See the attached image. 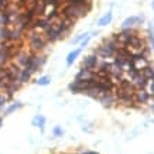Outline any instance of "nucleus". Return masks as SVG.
<instances>
[{"mask_svg": "<svg viewBox=\"0 0 154 154\" xmlns=\"http://www.w3.org/2000/svg\"><path fill=\"white\" fill-rule=\"evenodd\" d=\"M91 0H88L85 5H68L62 11V17L68 19L71 21H76L79 17L86 16V13L91 9Z\"/></svg>", "mask_w": 154, "mask_h": 154, "instance_id": "f257e3e1", "label": "nucleus"}, {"mask_svg": "<svg viewBox=\"0 0 154 154\" xmlns=\"http://www.w3.org/2000/svg\"><path fill=\"white\" fill-rule=\"evenodd\" d=\"M130 82L133 84V86H136V88L143 89V88H146V85H147V82H149V81H147L144 76L141 75V72H137V74H136L134 76L130 79Z\"/></svg>", "mask_w": 154, "mask_h": 154, "instance_id": "f03ea898", "label": "nucleus"}, {"mask_svg": "<svg viewBox=\"0 0 154 154\" xmlns=\"http://www.w3.org/2000/svg\"><path fill=\"white\" fill-rule=\"evenodd\" d=\"M98 100L102 103L103 106H112V105L116 102L117 99H116V95H113L112 92H107V94L100 95Z\"/></svg>", "mask_w": 154, "mask_h": 154, "instance_id": "7ed1b4c3", "label": "nucleus"}, {"mask_svg": "<svg viewBox=\"0 0 154 154\" xmlns=\"http://www.w3.org/2000/svg\"><path fill=\"white\" fill-rule=\"evenodd\" d=\"M95 78V69H88V68H84L81 69L76 75L75 79L78 81H88V79H94Z\"/></svg>", "mask_w": 154, "mask_h": 154, "instance_id": "20e7f679", "label": "nucleus"}, {"mask_svg": "<svg viewBox=\"0 0 154 154\" xmlns=\"http://www.w3.org/2000/svg\"><path fill=\"white\" fill-rule=\"evenodd\" d=\"M143 21L141 17H137V16H131V17H127L123 23H122V28H133L137 23Z\"/></svg>", "mask_w": 154, "mask_h": 154, "instance_id": "39448f33", "label": "nucleus"}, {"mask_svg": "<svg viewBox=\"0 0 154 154\" xmlns=\"http://www.w3.org/2000/svg\"><path fill=\"white\" fill-rule=\"evenodd\" d=\"M98 65V57L96 55H88L85 57L84 60V68H88V69H95Z\"/></svg>", "mask_w": 154, "mask_h": 154, "instance_id": "423d86ee", "label": "nucleus"}, {"mask_svg": "<svg viewBox=\"0 0 154 154\" xmlns=\"http://www.w3.org/2000/svg\"><path fill=\"white\" fill-rule=\"evenodd\" d=\"M150 99V94L147 92V91H137V92H134V100L136 103H146L149 102Z\"/></svg>", "mask_w": 154, "mask_h": 154, "instance_id": "0eeeda50", "label": "nucleus"}, {"mask_svg": "<svg viewBox=\"0 0 154 154\" xmlns=\"http://www.w3.org/2000/svg\"><path fill=\"white\" fill-rule=\"evenodd\" d=\"M82 94H85L86 96H89V98H92V99H99V96H100V92L98 91L96 86H91V88L85 89Z\"/></svg>", "mask_w": 154, "mask_h": 154, "instance_id": "6e6552de", "label": "nucleus"}, {"mask_svg": "<svg viewBox=\"0 0 154 154\" xmlns=\"http://www.w3.org/2000/svg\"><path fill=\"white\" fill-rule=\"evenodd\" d=\"M81 51H82V48H78V50H74L72 52H69L68 57H66V64H68V65H72L74 61L76 60V57L81 54Z\"/></svg>", "mask_w": 154, "mask_h": 154, "instance_id": "1a4fd4ad", "label": "nucleus"}, {"mask_svg": "<svg viewBox=\"0 0 154 154\" xmlns=\"http://www.w3.org/2000/svg\"><path fill=\"white\" fill-rule=\"evenodd\" d=\"M112 21V13L110 11H107L106 14H103L102 17L99 19L98 21V26H100V27H103V26H107V24Z\"/></svg>", "mask_w": 154, "mask_h": 154, "instance_id": "9d476101", "label": "nucleus"}, {"mask_svg": "<svg viewBox=\"0 0 154 154\" xmlns=\"http://www.w3.org/2000/svg\"><path fill=\"white\" fill-rule=\"evenodd\" d=\"M69 91L72 92V94H81L82 92V86H81V81L78 79H75L72 84H69Z\"/></svg>", "mask_w": 154, "mask_h": 154, "instance_id": "9b49d317", "label": "nucleus"}, {"mask_svg": "<svg viewBox=\"0 0 154 154\" xmlns=\"http://www.w3.org/2000/svg\"><path fill=\"white\" fill-rule=\"evenodd\" d=\"M33 45H34V48H42V47H44V42L40 40V37H34Z\"/></svg>", "mask_w": 154, "mask_h": 154, "instance_id": "f8f14e48", "label": "nucleus"}, {"mask_svg": "<svg viewBox=\"0 0 154 154\" xmlns=\"http://www.w3.org/2000/svg\"><path fill=\"white\" fill-rule=\"evenodd\" d=\"M44 122H45V119H44L42 116H37L33 120V125L34 126H42V125H44Z\"/></svg>", "mask_w": 154, "mask_h": 154, "instance_id": "ddd939ff", "label": "nucleus"}, {"mask_svg": "<svg viewBox=\"0 0 154 154\" xmlns=\"http://www.w3.org/2000/svg\"><path fill=\"white\" fill-rule=\"evenodd\" d=\"M50 76H42V78H40V79L37 81V84L38 85H48L50 84Z\"/></svg>", "mask_w": 154, "mask_h": 154, "instance_id": "4468645a", "label": "nucleus"}, {"mask_svg": "<svg viewBox=\"0 0 154 154\" xmlns=\"http://www.w3.org/2000/svg\"><path fill=\"white\" fill-rule=\"evenodd\" d=\"M86 35H89V34H88V33L79 34V35H78V37H76V38H74V40H72V44H76V42H79L81 40H84V38L86 37Z\"/></svg>", "mask_w": 154, "mask_h": 154, "instance_id": "2eb2a0df", "label": "nucleus"}, {"mask_svg": "<svg viewBox=\"0 0 154 154\" xmlns=\"http://www.w3.org/2000/svg\"><path fill=\"white\" fill-rule=\"evenodd\" d=\"M146 86H149V88H150V92H149V94H150V96H151V95H154V79L149 81Z\"/></svg>", "mask_w": 154, "mask_h": 154, "instance_id": "dca6fc26", "label": "nucleus"}, {"mask_svg": "<svg viewBox=\"0 0 154 154\" xmlns=\"http://www.w3.org/2000/svg\"><path fill=\"white\" fill-rule=\"evenodd\" d=\"M28 78H30V72H28V69L27 71H23V72H21V81H27Z\"/></svg>", "mask_w": 154, "mask_h": 154, "instance_id": "f3484780", "label": "nucleus"}, {"mask_svg": "<svg viewBox=\"0 0 154 154\" xmlns=\"http://www.w3.org/2000/svg\"><path fill=\"white\" fill-rule=\"evenodd\" d=\"M17 107H20V105H19V103H17V105H13V106H11V107H9V109H7V113H11V112H13V110H16Z\"/></svg>", "mask_w": 154, "mask_h": 154, "instance_id": "a211bd4d", "label": "nucleus"}, {"mask_svg": "<svg viewBox=\"0 0 154 154\" xmlns=\"http://www.w3.org/2000/svg\"><path fill=\"white\" fill-rule=\"evenodd\" d=\"M54 134L61 136L62 134V129H61V127H55V129H54Z\"/></svg>", "mask_w": 154, "mask_h": 154, "instance_id": "6ab92c4d", "label": "nucleus"}, {"mask_svg": "<svg viewBox=\"0 0 154 154\" xmlns=\"http://www.w3.org/2000/svg\"><path fill=\"white\" fill-rule=\"evenodd\" d=\"M84 154H99V153H95V151H86V153H84Z\"/></svg>", "mask_w": 154, "mask_h": 154, "instance_id": "aec40b11", "label": "nucleus"}, {"mask_svg": "<svg viewBox=\"0 0 154 154\" xmlns=\"http://www.w3.org/2000/svg\"><path fill=\"white\" fill-rule=\"evenodd\" d=\"M153 50H154V40H153Z\"/></svg>", "mask_w": 154, "mask_h": 154, "instance_id": "412c9836", "label": "nucleus"}, {"mask_svg": "<svg viewBox=\"0 0 154 154\" xmlns=\"http://www.w3.org/2000/svg\"><path fill=\"white\" fill-rule=\"evenodd\" d=\"M153 9H154V0H153Z\"/></svg>", "mask_w": 154, "mask_h": 154, "instance_id": "4be33fe9", "label": "nucleus"}, {"mask_svg": "<svg viewBox=\"0 0 154 154\" xmlns=\"http://www.w3.org/2000/svg\"><path fill=\"white\" fill-rule=\"evenodd\" d=\"M153 102H154V95H153Z\"/></svg>", "mask_w": 154, "mask_h": 154, "instance_id": "5701e85b", "label": "nucleus"}, {"mask_svg": "<svg viewBox=\"0 0 154 154\" xmlns=\"http://www.w3.org/2000/svg\"><path fill=\"white\" fill-rule=\"evenodd\" d=\"M0 125H2V119H0Z\"/></svg>", "mask_w": 154, "mask_h": 154, "instance_id": "b1692460", "label": "nucleus"}]
</instances>
